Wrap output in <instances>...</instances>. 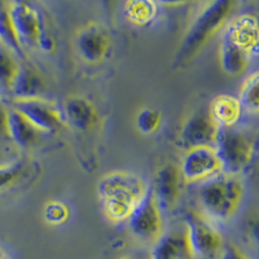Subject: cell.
Here are the masks:
<instances>
[{
    "mask_svg": "<svg viewBox=\"0 0 259 259\" xmlns=\"http://www.w3.org/2000/svg\"><path fill=\"white\" fill-rule=\"evenodd\" d=\"M7 117H8V108L4 105V101L0 100V138H8L7 133Z\"/></svg>",
    "mask_w": 259,
    "mask_h": 259,
    "instance_id": "obj_28",
    "label": "cell"
},
{
    "mask_svg": "<svg viewBox=\"0 0 259 259\" xmlns=\"http://www.w3.org/2000/svg\"><path fill=\"white\" fill-rule=\"evenodd\" d=\"M127 20L136 26H147L158 15V4L152 0H133L123 6Z\"/></svg>",
    "mask_w": 259,
    "mask_h": 259,
    "instance_id": "obj_21",
    "label": "cell"
},
{
    "mask_svg": "<svg viewBox=\"0 0 259 259\" xmlns=\"http://www.w3.org/2000/svg\"><path fill=\"white\" fill-rule=\"evenodd\" d=\"M182 175L179 166L166 163L158 168L152 192L162 212H168L177 206L182 191Z\"/></svg>",
    "mask_w": 259,
    "mask_h": 259,
    "instance_id": "obj_12",
    "label": "cell"
},
{
    "mask_svg": "<svg viewBox=\"0 0 259 259\" xmlns=\"http://www.w3.org/2000/svg\"><path fill=\"white\" fill-rule=\"evenodd\" d=\"M186 255L189 256V250L184 232L163 233L150 251V259H182Z\"/></svg>",
    "mask_w": 259,
    "mask_h": 259,
    "instance_id": "obj_19",
    "label": "cell"
},
{
    "mask_svg": "<svg viewBox=\"0 0 259 259\" xmlns=\"http://www.w3.org/2000/svg\"><path fill=\"white\" fill-rule=\"evenodd\" d=\"M162 214L163 212L159 209L150 187L144 200L139 203V206L127 221L130 232L140 241L153 245L165 233Z\"/></svg>",
    "mask_w": 259,
    "mask_h": 259,
    "instance_id": "obj_7",
    "label": "cell"
},
{
    "mask_svg": "<svg viewBox=\"0 0 259 259\" xmlns=\"http://www.w3.org/2000/svg\"><path fill=\"white\" fill-rule=\"evenodd\" d=\"M244 183L239 175L223 174L201 183L198 201L203 214L210 219L227 222L232 219L244 198Z\"/></svg>",
    "mask_w": 259,
    "mask_h": 259,
    "instance_id": "obj_3",
    "label": "cell"
},
{
    "mask_svg": "<svg viewBox=\"0 0 259 259\" xmlns=\"http://www.w3.org/2000/svg\"><path fill=\"white\" fill-rule=\"evenodd\" d=\"M226 174L239 175L250 165L254 143L244 133L235 128H219L214 144Z\"/></svg>",
    "mask_w": 259,
    "mask_h": 259,
    "instance_id": "obj_4",
    "label": "cell"
},
{
    "mask_svg": "<svg viewBox=\"0 0 259 259\" xmlns=\"http://www.w3.org/2000/svg\"><path fill=\"white\" fill-rule=\"evenodd\" d=\"M8 12L21 47L38 48L41 11L27 2H8Z\"/></svg>",
    "mask_w": 259,
    "mask_h": 259,
    "instance_id": "obj_9",
    "label": "cell"
},
{
    "mask_svg": "<svg viewBox=\"0 0 259 259\" xmlns=\"http://www.w3.org/2000/svg\"><path fill=\"white\" fill-rule=\"evenodd\" d=\"M186 239L189 256L194 259H209L217 256L223 249L221 233L202 217L189 214L186 217Z\"/></svg>",
    "mask_w": 259,
    "mask_h": 259,
    "instance_id": "obj_5",
    "label": "cell"
},
{
    "mask_svg": "<svg viewBox=\"0 0 259 259\" xmlns=\"http://www.w3.org/2000/svg\"><path fill=\"white\" fill-rule=\"evenodd\" d=\"M224 35L246 51L249 56L259 55V21L255 16L244 13L227 25Z\"/></svg>",
    "mask_w": 259,
    "mask_h": 259,
    "instance_id": "obj_13",
    "label": "cell"
},
{
    "mask_svg": "<svg viewBox=\"0 0 259 259\" xmlns=\"http://www.w3.org/2000/svg\"><path fill=\"white\" fill-rule=\"evenodd\" d=\"M150 187L140 175L130 171H113L97 184V194L105 218L112 223L127 222Z\"/></svg>",
    "mask_w": 259,
    "mask_h": 259,
    "instance_id": "obj_1",
    "label": "cell"
},
{
    "mask_svg": "<svg viewBox=\"0 0 259 259\" xmlns=\"http://www.w3.org/2000/svg\"><path fill=\"white\" fill-rule=\"evenodd\" d=\"M237 99L244 112L259 114V70L249 74L245 78Z\"/></svg>",
    "mask_w": 259,
    "mask_h": 259,
    "instance_id": "obj_23",
    "label": "cell"
},
{
    "mask_svg": "<svg viewBox=\"0 0 259 259\" xmlns=\"http://www.w3.org/2000/svg\"><path fill=\"white\" fill-rule=\"evenodd\" d=\"M46 91V80L39 70L27 61H21L12 85V101L39 99Z\"/></svg>",
    "mask_w": 259,
    "mask_h": 259,
    "instance_id": "obj_14",
    "label": "cell"
},
{
    "mask_svg": "<svg viewBox=\"0 0 259 259\" xmlns=\"http://www.w3.org/2000/svg\"><path fill=\"white\" fill-rule=\"evenodd\" d=\"M250 56L246 51L233 43L227 35H223L219 48V61L222 70L228 75H240L247 69Z\"/></svg>",
    "mask_w": 259,
    "mask_h": 259,
    "instance_id": "obj_18",
    "label": "cell"
},
{
    "mask_svg": "<svg viewBox=\"0 0 259 259\" xmlns=\"http://www.w3.org/2000/svg\"><path fill=\"white\" fill-rule=\"evenodd\" d=\"M249 232H250V236L253 237L254 241L259 244V218L251 222L250 226H249Z\"/></svg>",
    "mask_w": 259,
    "mask_h": 259,
    "instance_id": "obj_29",
    "label": "cell"
},
{
    "mask_svg": "<svg viewBox=\"0 0 259 259\" xmlns=\"http://www.w3.org/2000/svg\"><path fill=\"white\" fill-rule=\"evenodd\" d=\"M135 123L139 133L144 134V135H152V134L157 133L161 127L162 114L159 110L154 109V108H149V106L143 108L136 115Z\"/></svg>",
    "mask_w": 259,
    "mask_h": 259,
    "instance_id": "obj_24",
    "label": "cell"
},
{
    "mask_svg": "<svg viewBox=\"0 0 259 259\" xmlns=\"http://www.w3.org/2000/svg\"><path fill=\"white\" fill-rule=\"evenodd\" d=\"M218 133L219 127L207 113H194L183 123L179 139L186 150L197 147H214Z\"/></svg>",
    "mask_w": 259,
    "mask_h": 259,
    "instance_id": "obj_11",
    "label": "cell"
},
{
    "mask_svg": "<svg viewBox=\"0 0 259 259\" xmlns=\"http://www.w3.org/2000/svg\"><path fill=\"white\" fill-rule=\"evenodd\" d=\"M24 172V163L15 162L9 165H0V191L13 186Z\"/></svg>",
    "mask_w": 259,
    "mask_h": 259,
    "instance_id": "obj_26",
    "label": "cell"
},
{
    "mask_svg": "<svg viewBox=\"0 0 259 259\" xmlns=\"http://www.w3.org/2000/svg\"><path fill=\"white\" fill-rule=\"evenodd\" d=\"M7 133L8 138L21 148H30L38 144L43 134L32 126L22 114L13 109L12 106L8 108V117H7Z\"/></svg>",
    "mask_w": 259,
    "mask_h": 259,
    "instance_id": "obj_17",
    "label": "cell"
},
{
    "mask_svg": "<svg viewBox=\"0 0 259 259\" xmlns=\"http://www.w3.org/2000/svg\"><path fill=\"white\" fill-rule=\"evenodd\" d=\"M64 117L66 123L78 131H90L96 126L99 114L94 104L85 97L69 96L64 103Z\"/></svg>",
    "mask_w": 259,
    "mask_h": 259,
    "instance_id": "obj_15",
    "label": "cell"
},
{
    "mask_svg": "<svg viewBox=\"0 0 259 259\" xmlns=\"http://www.w3.org/2000/svg\"><path fill=\"white\" fill-rule=\"evenodd\" d=\"M75 50L87 64H100L108 56L112 38L101 25L90 22L78 30L75 35Z\"/></svg>",
    "mask_w": 259,
    "mask_h": 259,
    "instance_id": "obj_10",
    "label": "cell"
},
{
    "mask_svg": "<svg viewBox=\"0 0 259 259\" xmlns=\"http://www.w3.org/2000/svg\"><path fill=\"white\" fill-rule=\"evenodd\" d=\"M21 60L8 47L0 43V100L12 99V85Z\"/></svg>",
    "mask_w": 259,
    "mask_h": 259,
    "instance_id": "obj_20",
    "label": "cell"
},
{
    "mask_svg": "<svg viewBox=\"0 0 259 259\" xmlns=\"http://www.w3.org/2000/svg\"><path fill=\"white\" fill-rule=\"evenodd\" d=\"M217 259H249L245 253H242L236 245L228 244L223 246Z\"/></svg>",
    "mask_w": 259,
    "mask_h": 259,
    "instance_id": "obj_27",
    "label": "cell"
},
{
    "mask_svg": "<svg viewBox=\"0 0 259 259\" xmlns=\"http://www.w3.org/2000/svg\"><path fill=\"white\" fill-rule=\"evenodd\" d=\"M242 112L244 110L237 97L222 94L212 99L207 114L219 128H233L239 122Z\"/></svg>",
    "mask_w": 259,
    "mask_h": 259,
    "instance_id": "obj_16",
    "label": "cell"
},
{
    "mask_svg": "<svg viewBox=\"0 0 259 259\" xmlns=\"http://www.w3.org/2000/svg\"><path fill=\"white\" fill-rule=\"evenodd\" d=\"M121 259H133V258H121Z\"/></svg>",
    "mask_w": 259,
    "mask_h": 259,
    "instance_id": "obj_32",
    "label": "cell"
},
{
    "mask_svg": "<svg viewBox=\"0 0 259 259\" xmlns=\"http://www.w3.org/2000/svg\"><path fill=\"white\" fill-rule=\"evenodd\" d=\"M254 150H255V152H259V136L258 139H256V142L254 143Z\"/></svg>",
    "mask_w": 259,
    "mask_h": 259,
    "instance_id": "obj_30",
    "label": "cell"
},
{
    "mask_svg": "<svg viewBox=\"0 0 259 259\" xmlns=\"http://www.w3.org/2000/svg\"><path fill=\"white\" fill-rule=\"evenodd\" d=\"M0 43L15 53L21 61H27L26 51L18 43L8 12V2H0Z\"/></svg>",
    "mask_w": 259,
    "mask_h": 259,
    "instance_id": "obj_22",
    "label": "cell"
},
{
    "mask_svg": "<svg viewBox=\"0 0 259 259\" xmlns=\"http://www.w3.org/2000/svg\"><path fill=\"white\" fill-rule=\"evenodd\" d=\"M12 108L24 115L41 134L57 133L66 124L61 108L53 101L46 100L45 97L13 100Z\"/></svg>",
    "mask_w": 259,
    "mask_h": 259,
    "instance_id": "obj_6",
    "label": "cell"
},
{
    "mask_svg": "<svg viewBox=\"0 0 259 259\" xmlns=\"http://www.w3.org/2000/svg\"><path fill=\"white\" fill-rule=\"evenodd\" d=\"M179 170L183 182L186 183H203L224 172L214 147H197L186 150Z\"/></svg>",
    "mask_w": 259,
    "mask_h": 259,
    "instance_id": "obj_8",
    "label": "cell"
},
{
    "mask_svg": "<svg viewBox=\"0 0 259 259\" xmlns=\"http://www.w3.org/2000/svg\"><path fill=\"white\" fill-rule=\"evenodd\" d=\"M0 259H8V256L6 255V253L2 249H0Z\"/></svg>",
    "mask_w": 259,
    "mask_h": 259,
    "instance_id": "obj_31",
    "label": "cell"
},
{
    "mask_svg": "<svg viewBox=\"0 0 259 259\" xmlns=\"http://www.w3.org/2000/svg\"><path fill=\"white\" fill-rule=\"evenodd\" d=\"M43 217L46 223L50 226H61L65 222H68L70 217V210L68 205L57 200L48 201L43 209Z\"/></svg>",
    "mask_w": 259,
    "mask_h": 259,
    "instance_id": "obj_25",
    "label": "cell"
},
{
    "mask_svg": "<svg viewBox=\"0 0 259 259\" xmlns=\"http://www.w3.org/2000/svg\"><path fill=\"white\" fill-rule=\"evenodd\" d=\"M232 9L233 3L231 0L210 2L201 9L182 40L177 57V62L180 66L188 64L197 56L210 39L224 26Z\"/></svg>",
    "mask_w": 259,
    "mask_h": 259,
    "instance_id": "obj_2",
    "label": "cell"
}]
</instances>
